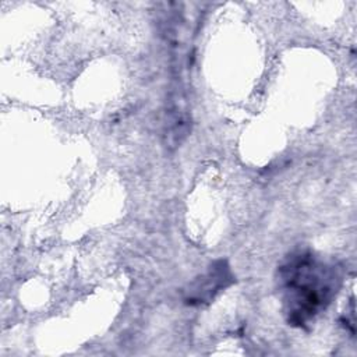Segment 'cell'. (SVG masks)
<instances>
[{"label": "cell", "instance_id": "obj_1", "mask_svg": "<svg viewBox=\"0 0 357 357\" xmlns=\"http://www.w3.org/2000/svg\"><path fill=\"white\" fill-rule=\"evenodd\" d=\"M342 284V271L310 250H294L278 268V287L289 325L304 328L326 310Z\"/></svg>", "mask_w": 357, "mask_h": 357}, {"label": "cell", "instance_id": "obj_2", "mask_svg": "<svg viewBox=\"0 0 357 357\" xmlns=\"http://www.w3.org/2000/svg\"><path fill=\"white\" fill-rule=\"evenodd\" d=\"M170 91L167 93L162 139L169 151L177 149L191 131V114L188 109L187 92L183 81V68L173 67Z\"/></svg>", "mask_w": 357, "mask_h": 357}, {"label": "cell", "instance_id": "obj_3", "mask_svg": "<svg viewBox=\"0 0 357 357\" xmlns=\"http://www.w3.org/2000/svg\"><path fill=\"white\" fill-rule=\"evenodd\" d=\"M231 279L233 276L226 261L215 262L204 276L191 283L187 290L185 303L191 305L208 303L215 297L218 291L230 284Z\"/></svg>", "mask_w": 357, "mask_h": 357}]
</instances>
